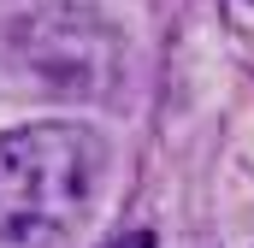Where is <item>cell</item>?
Masks as SVG:
<instances>
[{
  "instance_id": "1",
  "label": "cell",
  "mask_w": 254,
  "mask_h": 248,
  "mask_svg": "<svg viewBox=\"0 0 254 248\" xmlns=\"http://www.w3.org/2000/svg\"><path fill=\"white\" fill-rule=\"evenodd\" d=\"M113 148L89 124H18L0 136V248H71L101 207Z\"/></svg>"
},
{
  "instance_id": "2",
  "label": "cell",
  "mask_w": 254,
  "mask_h": 248,
  "mask_svg": "<svg viewBox=\"0 0 254 248\" xmlns=\"http://www.w3.org/2000/svg\"><path fill=\"white\" fill-rule=\"evenodd\" d=\"M24 60L48 89L101 95L119 83V36L95 6H48L24 18Z\"/></svg>"
},
{
  "instance_id": "3",
  "label": "cell",
  "mask_w": 254,
  "mask_h": 248,
  "mask_svg": "<svg viewBox=\"0 0 254 248\" xmlns=\"http://www.w3.org/2000/svg\"><path fill=\"white\" fill-rule=\"evenodd\" d=\"M107 248H154V237L148 231H130V237H119V243H107Z\"/></svg>"
}]
</instances>
